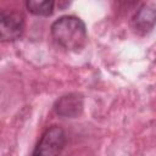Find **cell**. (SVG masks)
Masks as SVG:
<instances>
[{
    "label": "cell",
    "instance_id": "obj_3",
    "mask_svg": "<svg viewBox=\"0 0 156 156\" xmlns=\"http://www.w3.org/2000/svg\"><path fill=\"white\" fill-rule=\"evenodd\" d=\"M24 32V18L15 11H2L0 16V38L2 41H13Z\"/></svg>",
    "mask_w": 156,
    "mask_h": 156
},
{
    "label": "cell",
    "instance_id": "obj_1",
    "mask_svg": "<svg viewBox=\"0 0 156 156\" xmlns=\"http://www.w3.org/2000/svg\"><path fill=\"white\" fill-rule=\"evenodd\" d=\"M54 40L68 51H80L88 40L84 22L76 16H62L51 24Z\"/></svg>",
    "mask_w": 156,
    "mask_h": 156
},
{
    "label": "cell",
    "instance_id": "obj_2",
    "mask_svg": "<svg viewBox=\"0 0 156 156\" xmlns=\"http://www.w3.org/2000/svg\"><path fill=\"white\" fill-rule=\"evenodd\" d=\"M66 144V134L62 128L52 126L45 130L38 141L32 156H57Z\"/></svg>",
    "mask_w": 156,
    "mask_h": 156
},
{
    "label": "cell",
    "instance_id": "obj_6",
    "mask_svg": "<svg viewBox=\"0 0 156 156\" xmlns=\"http://www.w3.org/2000/svg\"><path fill=\"white\" fill-rule=\"evenodd\" d=\"M54 1L51 0H28L26 6L28 11L37 16H50L54 10Z\"/></svg>",
    "mask_w": 156,
    "mask_h": 156
},
{
    "label": "cell",
    "instance_id": "obj_5",
    "mask_svg": "<svg viewBox=\"0 0 156 156\" xmlns=\"http://www.w3.org/2000/svg\"><path fill=\"white\" fill-rule=\"evenodd\" d=\"M82 110H83V98L76 93L62 96L55 104L56 113L66 118H74L79 116Z\"/></svg>",
    "mask_w": 156,
    "mask_h": 156
},
{
    "label": "cell",
    "instance_id": "obj_4",
    "mask_svg": "<svg viewBox=\"0 0 156 156\" xmlns=\"http://www.w3.org/2000/svg\"><path fill=\"white\" fill-rule=\"evenodd\" d=\"M156 24V7L151 4H144L138 9L132 20V27L136 34L149 33Z\"/></svg>",
    "mask_w": 156,
    "mask_h": 156
}]
</instances>
